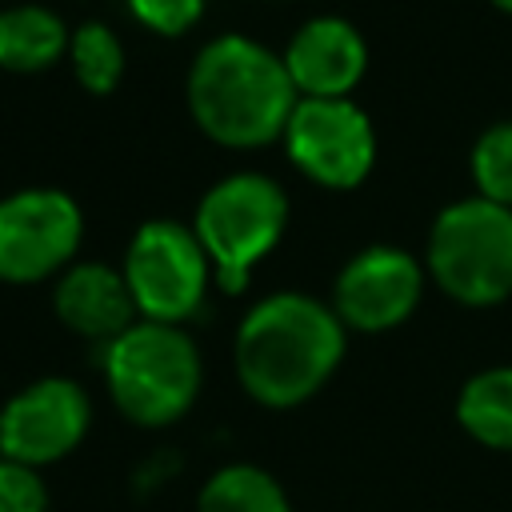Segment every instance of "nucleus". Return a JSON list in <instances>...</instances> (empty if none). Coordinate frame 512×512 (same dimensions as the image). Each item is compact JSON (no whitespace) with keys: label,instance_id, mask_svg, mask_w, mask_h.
Instances as JSON below:
<instances>
[{"label":"nucleus","instance_id":"f257e3e1","mask_svg":"<svg viewBox=\"0 0 512 512\" xmlns=\"http://www.w3.org/2000/svg\"><path fill=\"white\" fill-rule=\"evenodd\" d=\"M348 348L336 308L304 292H272L236 324V380L264 408H296L312 400Z\"/></svg>","mask_w":512,"mask_h":512},{"label":"nucleus","instance_id":"f03ea898","mask_svg":"<svg viewBox=\"0 0 512 512\" xmlns=\"http://www.w3.org/2000/svg\"><path fill=\"white\" fill-rule=\"evenodd\" d=\"M184 92L196 128L212 144L236 152L280 140L300 100L284 60L240 32H224L196 52Z\"/></svg>","mask_w":512,"mask_h":512},{"label":"nucleus","instance_id":"7ed1b4c3","mask_svg":"<svg viewBox=\"0 0 512 512\" xmlns=\"http://www.w3.org/2000/svg\"><path fill=\"white\" fill-rule=\"evenodd\" d=\"M200 380V348L180 324L136 320L104 344L108 396L140 428L176 424L196 404Z\"/></svg>","mask_w":512,"mask_h":512},{"label":"nucleus","instance_id":"20e7f679","mask_svg":"<svg viewBox=\"0 0 512 512\" xmlns=\"http://www.w3.org/2000/svg\"><path fill=\"white\" fill-rule=\"evenodd\" d=\"M424 268L432 284L468 308H492L512 296V208L464 196L440 208L428 228Z\"/></svg>","mask_w":512,"mask_h":512},{"label":"nucleus","instance_id":"39448f33","mask_svg":"<svg viewBox=\"0 0 512 512\" xmlns=\"http://www.w3.org/2000/svg\"><path fill=\"white\" fill-rule=\"evenodd\" d=\"M288 228V196L264 172H232L216 180L192 216V232L212 260L220 292H244L248 272L280 244Z\"/></svg>","mask_w":512,"mask_h":512},{"label":"nucleus","instance_id":"423d86ee","mask_svg":"<svg viewBox=\"0 0 512 512\" xmlns=\"http://www.w3.org/2000/svg\"><path fill=\"white\" fill-rule=\"evenodd\" d=\"M120 272L128 280L140 320H156V324L192 320L208 296V280H216L212 260L200 248L192 224H176V220L140 224L128 240Z\"/></svg>","mask_w":512,"mask_h":512},{"label":"nucleus","instance_id":"0eeeda50","mask_svg":"<svg viewBox=\"0 0 512 512\" xmlns=\"http://www.w3.org/2000/svg\"><path fill=\"white\" fill-rule=\"evenodd\" d=\"M80 204L60 188H20L0 200V280L40 284L76 264Z\"/></svg>","mask_w":512,"mask_h":512},{"label":"nucleus","instance_id":"6e6552de","mask_svg":"<svg viewBox=\"0 0 512 512\" xmlns=\"http://www.w3.org/2000/svg\"><path fill=\"white\" fill-rule=\"evenodd\" d=\"M284 152L312 184L328 192H348L368 180L376 164V132L368 112L344 100L300 96L284 124Z\"/></svg>","mask_w":512,"mask_h":512},{"label":"nucleus","instance_id":"1a4fd4ad","mask_svg":"<svg viewBox=\"0 0 512 512\" xmlns=\"http://www.w3.org/2000/svg\"><path fill=\"white\" fill-rule=\"evenodd\" d=\"M92 424V400L88 392L68 376H44L24 384L0 404V456L16 464H56L80 440Z\"/></svg>","mask_w":512,"mask_h":512},{"label":"nucleus","instance_id":"9d476101","mask_svg":"<svg viewBox=\"0 0 512 512\" xmlns=\"http://www.w3.org/2000/svg\"><path fill=\"white\" fill-rule=\"evenodd\" d=\"M428 268L392 244L356 252L332 284V308L348 332H388L404 324L424 296Z\"/></svg>","mask_w":512,"mask_h":512},{"label":"nucleus","instance_id":"9b49d317","mask_svg":"<svg viewBox=\"0 0 512 512\" xmlns=\"http://www.w3.org/2000/svg\"><path fill=\"white\" fill-rule=\"evenodd\" d=\"M280 60L300 96L344 100L368 72V44L356 24L340 16H316L292 32Z\"/></svg>","mask_w":512,"mask_h":512},{"label":"nucleus","instance_id":"f8f14e48","mask_svg":"<svg viewBox=\"0 0 512 512\" xmlns=\"http://www.w3.org/2000/svg\"><path fill=\"white\" fill-rule=\"evenodd\" d=\"M52 308L68 332L88 336V340H104V344L140 320L124 272L112 264H100V260L68 264L56 276Z\"/></svg>","mask_w":512,"mask_h":512},{"label":"nucleus","instance_id":"ddd939ff","mask_svg":"<svg viewBox=\"0 0 512 512\" xmlns=\"http://www.w3.org/2000/svg\"><path fill=\"white\" fill-rule=\"evenodd\" d=\"M72 28L44 4H16L0 12V68L44 72L68 56Z\"/></svg>","mask_w":512,"mask_h":512},{"label":"nucleus","instance_id":"4468645a","mask_svg":"<svg viewBox=\"0 0 512 512\" xmlns=\"http://www.w3.org/2000/svg\"><path fill=\"white\" fill-rule=\"evenodd\" d=\"M456 420L476 444L512 452V364L468 376L456 396Z\"/></svg>","mask_w":512,"mask_h":512},{"label":"nucleus","instance_id":"2eb2a0df","mask_svg":"<svg viewBox=\"0 0 512 512\" xmlns=\"http://www.w3.org/2000/svg\"><path fill=\"white\" fill-rule=\"evenodd\" d=\"M196 512H292V504L260 464H224L204 480Z\"/></svg>","mask_w":512,"mask_h":512},{"label":"nucleus","instance_id":"dca6fc26","mask_svg":"<svg viewBox=\"0 0 512 512\" xmlns=\"http://www.w3.org/2000/svg\"><path fill=\"white\" fill-rule=\"evenodd\" d=\"M68 64L76 72V84L92 96H108L120 76H124V48H120V36L100 24V20H88L80 28H72V40H68Z\"/></svg>","mask_w":512,"mask_h":512},{"label":"nucleus","instance_id":"f3484780","mask_svg":"<svg viewBox=\"0 0 512 512\" xmlns=\"http://www.w3.org/2000/svg\"><path fill=\"white\" fill-rule=\"evenodd\" d=\"M468 172L476 184V196L512 208V120L488 124L468 156Z\"/></svg>","mask_w":512,"mask_h":512},{"label":"nucleus","instance_id":"a211bd4d","mask_svg":"<svg viewBox=\"0 0 512 512\" xmlns=\"http://www.w3.org/2000/svg\"><path fill=\"white\" fill-rule=\"evenodd\" d=\"M0 512H48V484L40 468L0 456Z\"/></svg>","mask_w":512,"mask_h":512},{"label":"nucleus","instance_id":"6ab92c4d","mask_svg":"<svg viewBox=\"0 0 512 512\" xmlns=\"http://www.w3.org/2000/svg\"><path fill=\"white\" fill-rule=\"evenodd\" d=\"M132 20H140L156 36H184L200 24L204 0H124Z\"/></svg>","mask_w":512,"mask_h":512},{"label":"nucleus","instance_id":"aec40b11","mask_svg":"<svg viewBox=\"0 0 512 512\" xmlns=\"http://www.w3.org/2000/svg\"><path fill=\"white\" fill-rule=\"evenodd\" d=\"M492 4H496L500 12H508V16H512V0H492Z\"/></svg>","mask_w":512,"mask_h":512}]
</instances>
